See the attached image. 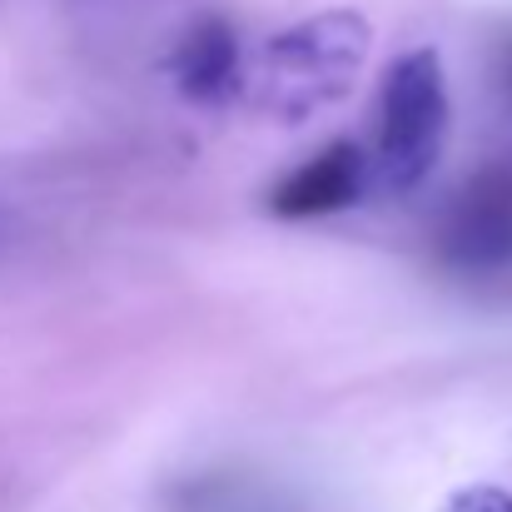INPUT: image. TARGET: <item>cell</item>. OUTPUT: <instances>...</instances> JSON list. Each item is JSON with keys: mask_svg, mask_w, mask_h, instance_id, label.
I'll list each match as a JSON object with an SVG mask.
<instances>
[{"mask_svg": "<svg viewBox=\"0 0 512 512\" xmlns=\"http://www.w3.org/2000/svg\"><path fill=\"white\" fill-rule=\"evenodd\" d=\"M448 135V80L438 50L398 55L378 80V140L373 179L383 189H413L438 165Z\"/></svg>", "mask_w": 512, "mask_h": 512, "instance_id": "obj_2", "label": "cell"}, {"mask_svg": "<svg viewBox=\"0 0 512 512\" xmlns=\"http://www.w3.org/2000/svg\"><path fill=\"white\" fill-rule=\"evenodd\" d=\"M368 20L353 10H324L264 45V105L284 120H304L343 95L368 55Z\"/></svg>", "mask_w": 512, "mask_h": 512, "instance_id": "obj_1", "label": "cell"}, {"mask_svg": "<svg viewBox=\"0 0 512 512\" xmlns=\"http://www.w3.org/2000/svg\"><path fill=\"white\" fill-rule=\"evenodd\" d=\"M438 264L458 279H493L512 269V155L468 174L438 219Z\"/></svg>", "mask_w": 512, "mask_h": 512, "instance_id": "obj_3", "label": "cell"}, {"mask_svg": "<svg viewBox=\"0 0 512 512\" xmlns=\"http://www.w3.org/2000/svg\"><path fill=\"white\" fill-rule=\"evenodd\" d=\"M443 512H512V493L498 483H468L448 498Z\"/></svg>", "mask_w": 512, "mask_h": 512, "instance_id": "obj_7", "label": "cell"}, {"mask_svg": "<svg viewBox=\"0 0 512 512\" xmlns=\"http://www.w3.org/2000/svg\"><path fill=\"white\" fill-rule=\"evenodd\" d=\"M170 512H284V498L264 493L259 478L234 468H199L170 483Z\"/></svg>", "mask_w": 512, "mask_h": 512, "instance_id": "obj_6", "label": "cell"}, {"mask_svg": "<svg viewBox=\"0 0 512 512\" xmlns=\"http://www.w3.org/2000/svg\"><path fill=\"white\" fill-rule=\"evenodd\" d=\"M503 80H508V90H512V50L503 55Z\"/></svg>", "mask_w": 512, "mask_h": 512, "instance_id": "obj_9", "label": "cell"}, {"mask_svg": "<svg viewBox=\"0 0 512 512\" xmlns=\"http://www.w3.org/2000/svg\"><path fill=\"white\" fill-rule=\"evenodd\" d=\"M20 234H25V224H20V214L0 199V259L5 254H15V244H20Z\"/></svg>", "mask_w": 512, "mask_h": 512, "instance_id": "obj_8", "label": "cell"}, {"mask_svg": "<svg viewBox=\"0 0 512 512\" xmlns=\"http://www.w3.org/2000/svg\"><path fill=\"white\" fill-rule=\"evenodd\" d=\"M239 35L224 15H199L170 50L174 90L194 105H219L239 85Z\"/></svg>", "mask_w": 512, "mask_h": 512, "instance_id": "obj_5", "label": "cell"}, {"mask_svg": "<svg viewBox=\"0 0 512 512\" xmlns=\"http://www.w3.org/2000/svg\"><path fill=\"white\" fill-rule=\"evenodd\" d=\"M368 184H373V160L353 140H334L329 150H319L314 160H304L269 189V214L294 219V224L343 214L348 204L368 194Z\"/></svg>", "mask_w": 512, "mask_h": 512, "instance_id": "obj_4", "label": "cell"}]
</instances>
